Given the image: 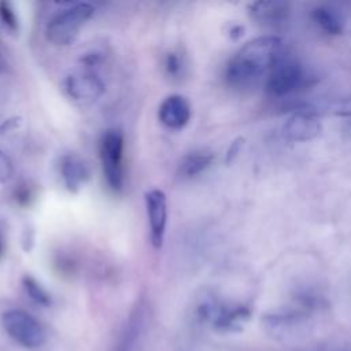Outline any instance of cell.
<instances>
[{"label": "cell", "mask_w": 351, "mask_h": 351, "mask_svg": "<svg viewBox=\"0 0 351 351\" xmlns=\"http://www.w3.org/2000/svg\"><path fill=\"white\" fill-rule=\"evenodd\" d=\"M145 208L149 222L151 243L159 248L163 243L167 223V199L163 191L151 189L145 193Z\"/></svg>", "instance_id": "8"}, {"label": "cell", "mask_w": 351, "mask_h": 351, "mask_svg": "<svg viewBox=\"0 0 351 351\" xmlns=\"http://www.w3.org/2000/svg\"><path fill=\"white\" fill-rule=\"evenodd\" d=\"M60 176L66 188L77 192L89 178L86 163L75 154H67L60 159Z\"/></svg>", "instance_id": "10"}, {"label": "cell", "mask_w": 351, "mask_h": 351, "mask_svg": "<svg viewBox=\"0 0 351 351\" xmlns=\"http://www.w3.org/2000/svg\"><path fill=\"white\" fill-rule=\"evenodd\" d=\"M292 110V115L282 128L284 136L291 141L299 143L315 138L322 129L318 119V107L311 103H299Z\"/></svg>", "instance_id": "6"}, {"label": "cell", "mask_w": 351, "mask_h": 351, "mask_svg": "<svg viewBox=\"0 0 351 351\" xmlns=\"http://www.w3.org/2000/svg\"><path fill=\"white\" fill-rule=\"evenodd\" d=\"M214 154L206 149H197L186 154L178 165V176L181 178H192L203 173L211 166Z\"/></svg>", "instance_id": "12"}, {"label": "cell", "mask_w": 351, "mask_h": 351, "mask_svg": "<svg viewBox=\"0 0 351 351\" xmlns=\"http://www.w3.org/2000/svg\"><path fill=\"white\" fill-rule=\"evenodd\" d=\"M5 332L16 343L27 348H37L45 341V332L40 322L23 310H8L3 315Z\"/></svg>", "instance_id": "5"}, {"label": "cell", "mask_w": 351, "mask_h": 351, "mask_svg": "<svg viewBox=\"0 0 351 351\" xmlns=\"http://www.w3.org/2000/svg\"><path fill=\"white\" fill-rule=\"evenodd\" d=\"M23 285H25L26 292L30 295V298H33L37 303H43V304L48 303L49 299H48L47 292L40 287V284L34 278L26 276L23 278Z\"/></svg>", "instance_id": "15"}, {"label": "cell", "mask_w": 351, "mask_h": 351, "mask_svg": "<svg viewBox=\"0 0 351 351\" xmlns=\"http://www.w3.org/2000/svg\"><path fill=\"white\" fill-rule=\"evenodd\" d=\"M311 18L317 26L321 27L329 36H339L343 32V22L341 18L336 11L326 5H318L313 10Z\"/></svg>", "instance_id": "13"}, {"label": "cell", "mask_w": 351, "mask_h": 351, "mask_svg": "<svg viewBox=\"0 0 351 351\" xmlns=\"http://www.w3.org/2000/svg\"><path fill=\"white\" fill-rule=\"evenodd\" d=\"M95 7L89 3H77L55 14L45 26V36L53 45H69L78 36L80 29L92 18Z\"/></svg>", "instance_id": "3"}, {"label": "cell", "mask_w": 351, "mask_h": 351, "mask_svg": "<svg viewBox=\"0 0 351 351\" xmlns=\"http://www.w3.org/2000/svg\"><path fill=\"white\" fill-rule=\"evenodd\" d=\"M289 4L282 0H259L250 5V15L261 23H277L289 15Z\"/></svg>", "instance_id": "11"}, {"label": "cell", "mask_w": 351, "mask_h": 351, "mask_svg": "<svg viewBox=\"0 0 351 351\" xmlns=\"http://www.w3.org/2000/svg\"><path fill=\"white\" fill-rule=\"evenodd\" d=\"M125 137L119 129L107 130L99 145L100 162L107 185L114 192H121L125 185V166H123Z\"/></svg>", "instance_id": "4"}, {"label": "cell", "mask_w": 351, "mask_h": 351, "mask_svg": "<svg viewBox=\"0 0 351 351\" xmlns=\"http://www.w3.org/2000/svg\"><path fill=\"white\" fill-rule=\"evenodd\" d=\"M315 84V77L298 60L281 56L270 69L266 80V92L271 96H287L308 89Z\"/></svg>", "instance_id": "2"}, {"label": "cell", "mask_w": 351, "mask_h": 351, "mask_svg": "<svg viewBox=\"0 0 351 351\" xmlns=\"http://www.w3.org/2000/svg\"><path fill=\"white\" fill-rule=\"evenodd\" d=\"M64 90L74 101L90 104L104 93L106 85L96 73L84 70L73 73L64 80Z\"/></svg>", "instance_id": "7"}, {"label": "cell", "mask_w": 351, "mask_h": 351, "mask_svg": "<svg viewBox=\"0 0 351 351\" xmlns=\"http://www.w3.org/2000/svg\"><path fill=\"white\" fill-rule=\"evenodd\" d=\"M30 197H32V192H30V189H29L27 186L18 188V191H16V193H15V199H16L18 203L26 204V203H29Z\"/></svg>", "instance_id": "19"}, {"label": "cell", "mask_w": 351, "mask_h": 351, "mask_svg": "<svg viewBox=\"0 0 351 351\" xmlns=\"http://www.w3.org/2000/svg\"><path fill=\"white\" fill-rule=\"evenodd\" d=\"M191 104L181 95L167 96L159 106V121L170 129H181L191 119Z\"/></svg>", "instance_id": "9"}, {"label": "cell", "mask_w": 351, "mask_h": 351, "mask_svg": "<svg viewBox=\"0 0 351 351\" xmlns=\"http://www.w3.org/2000/svg\"><path fill=\"white\" fill-rule=\"evenodd\" d=\"M243 138L241 137H239L237 140H234L233 143H232V145H230V148H229V151H228V155H226V160L229 162V160H232L237 154H239V151H240V148H241V145H243Z\"/></svg>", "instance_id": "20"}, {"label": "cell", "mask_w": 351, "mask_h": 351, "mask_svg": "<svg viewBox=\"0 0 351 351\" xmlns=\"http://www.w3.org/2000/svg\"><path fill=\"white\" fill-rule=\"evenodd\" d=\"M163 67L165 71L169 77L176 78L181 74L182 70V58L180 56V53L177 52H169L165 56V62H163Z\"/></svg>", "instance_id": "16"}, {"label": "cell", "mask_w": 351, "mask_h": 351, "mask_svg": "<svg viewBox=\"0 0 351 351\" xmlns=\"http://www.w3.org/2000/svg\"><path fill=\"white\" fill-rule=\"evenodd\" d=\"M1 252H3V244H1V241H0V255H1Z\"/></svg>", "instance_id": "22"}, {"label": "cell", "mask_w": 351, "mask_h": 351, "mask_svg": "<svg viewBox=\"0 0 351 351\" xmlns=\"http://www.w3.org/2000/svg\"><path fill=\"white\" fill-rule=\"evenodd\" d=\"M5 67H7V60H5V58L3 55V51L0 48V74L5 70Z\"/></svg>", "instance_id": "21"}, {"label": "cell", "mask_w": 351, "mask_h": 351, "mask_svg": "<svg viewBox=\"0 0 351 351\" xmlns=\"http://www.w3.org/2000/svg\"><path fill=\"white\" fill-rule=\"evenodd\" d=\"M0 19L8 29L18 30V16L12 7L5 1L0 3Z\"/></svg>", "instance_id": "17"}, {"label": "cell", "mask_w": 351, "mask_h": 351, "mask_svg": "<svg viewBox=\"0 0 351 351\" xmlns=\"http://www.w3.org/2000/svg\"><path fill=\"white\" fill-rule=\"evenodd\" d=\"M321 111L336 117H351V96L335 99L325 104Z\"/></svg>", "instance_id": "14"}, {"label": "cell", "mask_w": 351, "mask_h": 351, "mask_svg": "<svg viewBox=\"0 0 351 351\" xmlns=\"http://www.w3.org/2000/svg\"><path fill=\"white\" fill-rule=\"evenodd\" d=\"M12 176V163L10 158L0 151V184L5 182Z\"/></svg>", "instance_id": "18"}, {"label": "cell", "mask_w": 351, "mask_h": 351, "mask_svg": "<svg viewBox=\"0 0 351 351\" xmlns=\"http://www.w3.org/2000/svg\"><path fill=\"white\" fill-rule=\"evenodd\" d=\"M282 56V41L276 36H262L247 41L228 62L225 78L234 88L252 85Z\"/></svg>", "instance_id": "1"}]
</instances>
